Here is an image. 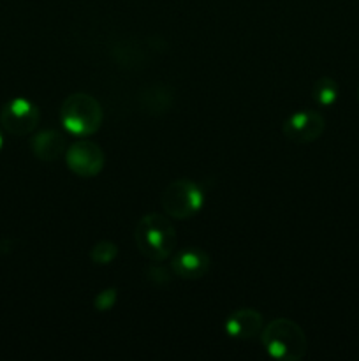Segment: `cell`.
<instances>
[{
	"mask_svg": "<svg viewBox=\"0 0 359 361\" xmlns=\"http://www.w3.org/2000/svg\"><path fill=\"white\" fill-rule=\"evenodd\" d=\"M137 250L153 263L168 259L176 249L178 236L172 222L165 215L146 214L139 219L134 231Z\"/></svg>",
	"mask_w": 359,
	"mask_h": 361,
	"instance_id": "1",
	"label": "cell"
},
{
	"mask_svg": "<svg viewBox=\"0 0 359 361\" xmlns=\"http://www.w3.org/2000/svg\"><path fill=\"white\" fill-rule=\"evenodd\" d=\"M260 342L275 360L299 361L306 356L308 342L303 328L292 319H273L260 331Z\"/></svg>",
	"mask_w": 359,
	"mask_h": 361,
	"instance_id": "2",
	"label": "cell"
},
{
	"mask_svg": "<svg viewBox=\"0 0 359 361\" xmlns=\"http://www.w3.org/2000/svg\"><path fill=\"white\" fill-rule=\"evenodd\" d=\"M104 111L101 102L90 94H70L60 108V120L65 130L73 136H92L102 126Z\"/></svg>",
	"mask_w": 359,
	"mask_h": 361,
	"instance_id": "3",
	"label": "cell"
},
{
	"mask_svg": "<svg viewBox=\"0 0 359 361\" xmlns=\"http://www.w3.org/2000/svg\"><path fill=\"white\" fill-rule=\"evenodd\" d=\"M160 204L165 215L178 221L194 217L204 204V192L196 182L187 178L175 180L162 192Z\"/></svg>",
	"mask_w": 359,
	"mask_h": 361,
	"instance_id": "4",
	"label": "cell"
},
{
	"mask_svg": "<svg viewBox=\"0 0 359 361\" xmlns=\"http://www.w3.org/2000/svg\"><path fill=\"white\" fill-rule=\"evenodd\" d=\"M41 120V111L32 101L16 97L7 101L0 109V126L13 136H28Z\"/></svg>",
	"mask_w": 359,
	"mask_h": 361,
	"instance_id": "5",
	"label": "cell"
},
{
	"mask_svg": "<svg viewBox=\"0 0 359 361\" xmlns=\"http://www.w3.org/2000/svg\"><path fill=\"white\" fill-rule=\"evenodd\" d=\"M67 168L80 178H94L104 169L106 154L94 141H77L65 152Z\"/></svg>",
	"mask_w": 359,
	"mask_h": 361,
	"instance_id": "6",
	"label": "cell"
},
{
	"mask_svg": "<svg viewBox=\"0 0 359 361\" xmlns=\"http://www.w3.org/2000/svg\"><path fill=\"white\" fill-rule=\"evenodd\" d=\"M326 129L324 116L313 109H301L289 116L282 126L284 136L296 145H306L319 140Z\"/></svg>",
	"mask_w": 359,
	"mask_h": 361,
	"instance_id": "7",
	"label": "cell"
},
{
	"mask_svg": "<svg viewBox=\"0 0 359 361\" xmlns=\"http://www.w3.org/2000/svg\"><path fill=\"white\" fill-rule=\"evenodd\" d=\"M171 270L176 277L185 279V281H196L204 277L210 270V256L203 249L189 247L183 249L172 257Z\"/></svg>",
	"mask_w": 359,
	"mask_h": 361,
	"instance_id": "8",
	"label": "cell"
},
{
	"mask_svg": "<svg viewBox=\"0 0 359 361\" xmlns=\"http://www.w3.org/2000/svg\"><path fill=\"white\" fill-rule=\"evenodd\" d=\"M224 330L231 338L246 341L263 331V316L253 309H239L225 319Z\"/></svg>",
	"mask_w": 359,
	"mask_h": 361,
	"instance_id": "9",
	"label": "cell"
},
{
	"mask_svg": "<svg viewBox=\"0 0 359 361\" xmlns=\"http://www.w3.org/2000/svg\"><path fill=\"white\" fill-rule=\"evenodd\" d=\"M30 148L39 161L55 162L67 152V141L58 130L44 129L32 137Z\"/></svg>",
	"mask_w": 359,
	"mask_h": 361,
	"instance_id": "10",
	"label": "cell"
},
{
	"mask_svg": "<svg viewBox=\"0 0 359 361\" xmlns=\"http://www.w3.org/2000/svg\"><path fill=\"white\" fill-rule=\"evenodd\" d=\"M172 94L165 87H151L141 97V106L148 113H164L171 108Z\"/></svg>",
	"mask_w": 359,
	"mask_h": 361,
	"instance_id": "11",
	"label": "cell"
},
{
	"mask_svg": "<svg viewBox=\"0 0 359 361\" xmlns=\"http://www.w3.org/2000/svg\"><path fill=\"white\" fill-rule=\"evenodd\" d=\"M338 94H340V88H338V83L333 78H319L312 87L313 101L319 106H324V108L333 106L338 101Z\"/></svg>",
	"mask_w": 359,
	"mask_h": 361,
	"instance_id": "12",
	"label": "cell"
},
{
	"mask_svg": "<svg viewBox=\"0 0 359 361\" xmlns=\"http://www.w3.org/2000/svg\"><path fill=\"white\" fill-rule=\"evenodd\" d=\"M116 256H118V247L113 242H108V240L95 243L90 250V259L99 267L111 264L116 259Z\"/></svg>",
	"mask_w": 359,
	"mask_h": 361,
	"instance_id": "13",
	"label": "cell"
},
{
	"mask_svg": "<svg viewBox=\"0 0 359 361\" xmlns=\"http://www.w3.org/2000/svg\"><path fill=\"white\" fill-rule=\"evenodd\" d=\"M116 298H118V295H116L115 288L102 289V291L99 293V295L95 296V300H94L95 309L101 310V312H106V310L113 309V305L116 303Z\"/></svg>",
	"mask_w": 359,
	"mask_h": 361,
	"instance_id": "14",
	"label": "cell"
},
{
	"mask_svg": "<svg viewBox=\"0 0 359 361\" xmlns=\"http://www.w3.org/2000/svg\"><path fill=\"white\" fill-rule=\"evenodd\" d=\"M4 147V133H2V127H0V150Z\"/></svg>",
	"mask_w": 359,
	"mask_h": 361,
	"instance_id": "15",
	"label": "cell"
},
{
	"mask_svg": "<svg viewBox=\"0 0 359 361\" xmlns=\"http://www.w3.org/2000/svg\"><path fill=\"white\" fill-rule=\"evenodd\" d=\"M358 97H359V87H358Z\"/></svg>",
	"mask_w": 359,
	"mask_h": 361,
	"instance_id": "16",
	"label": "cell"
}]
</instances>
